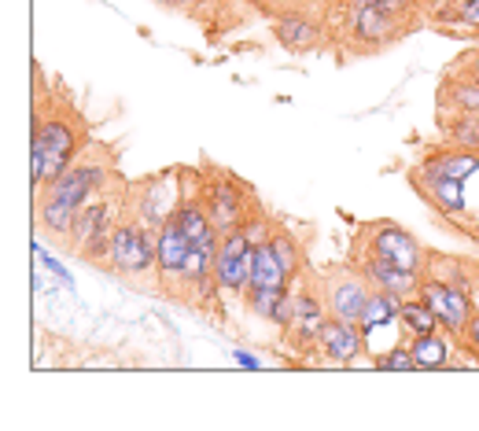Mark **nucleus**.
I'll return each instance as SVG.
<instances>
[{
    "label": "nucleus",
    "instance_id": "obj_1",
    "mask_svg": "<svg viewBox=\"0 0 479 431\" xmlns=\"http://www.w3.org/2000/svg\"><path fill=\"white\" fill-rule=\"evenodd\" d=\"M78 140H74V126L59 115V118H48L41 126V118H34V185L41 181H56L70 155H74Z\"/></svg>",
    "mask_w": 479,
    "mask_h": 431
},
{
    "label": "nucleus",
    "instance_id": "obj_2",
    "mask_svg": "<svg viewBox=\"0 0 479 431\" xmlns=\"http://www.w3.org/2000/svg\"><path fill=\"white\" fill-rule=\"evenodd\" d=\"M251 254H255V243L247 236L244 225L229 229L218 254H214V281L218 288H229V292H240L244 284H251Z\"/></svg>",
    "mask_w": 479,
    "mask_h": 431
},
{
    "label": "nucleus",
    "instance_id": "obj_3",
    "mask_svg": "<svg viewBox=\"0 0 479 431\" xmlns=\"http://www.w3.org/2000/svg\"><path fill=\"white\" fill-rule=\"evenodd\" d=\"M159 254V240H151L148 229L133 225V221H122L115 232H111V262L115 270L122 273H144Z\"/></svg>",
    "mask_w": 479,
    "mask_h": 431
},
{
    "label": "nucleus",
    "instance_id": "obj_4",
    "mask_svg": "<svg viewBox=\"0 0 479 431\" xmlns=\"http://www.w3.org/2000/svg\"><path fill=\"white\" fill-rule=\"evenodd\" d=\"M421 299L432 306V313L439 317L443 328H450L457 335L468 332L472 306H468V295L457 284H421Z\"/></svg>",
    "mask_w": 479,
    "mask_h": 431
},
{
    "label": "nucleus",
    "instance_id": "obj_5",
    "mask_svg": "<svg viewBox=\"0 0 479 431\" xmlns=\"http://www.w3.org/2000/svg\"><path fill=\"white\" fill-rule=\"evenodd\" d=\"M321 351L332 365H347L361 354V324L358 321H343V317H332L325 321L321 328Z\"/></svg>",
    "mask_w": 479,
    "mask_h": 431
},
{
    "label": "nucleus",
    "instance_id": "obj_6",
    "mask_svg": "<svg viewBox=\"0 0 479 431\" xmlns=\"http://www.w3.org/2000/svg\"><path fill=\"white\" fill-rule=\"evenodd\" d=\"M372 254L388 258V262H395V266H402V270H410V273H417V266H421V247H417V240H413L410 232H402L399 225H380V229L372 232Z\"/></svg>",
    "mask_w": 479,
    "mask_h": 431
},
{
    "label": "nucleus",
    "instance_id": "obj_7",
    "mask_svg": "<svg viewBox=\"0 0 479 431\" xmlns=\"http://www.w3.org/2000/svg\"><path fill=\"white\" fill-rule=\"evenodd\" d=\"M100 181H104V166H67L63 174L52 181V196H59V200H67V203H74L78 210H81V203L100 189Z\"/></svg>",
    "mask_w": 479,
    "mask_h": 431
},
{
    "label": "nucleus",
    "instance_id": "obj_8",
    "mask_svg": "<svg viewBox=\"0 0 479 431\" xmlns=\"http://www.w3.org/2000/svg\"><path fill=\"white\" fill-rule=\"evenodd\" d=\"M287 258L280 254V247L269 240V243H255V254H251V288H287Z\"/></svg>",
    "mask_w": 479,
    "mask_h": 431
},
{
    "label": "nucleus",
    "instance_id": "obj_9",
    "mask_svg": "<svg viewBox=\"0 0 479 431\" xmlns=\"http://www.w3.org/2000/svg\"><path fill=\"white\" fill-rule=\"evenodd\" d=\"M188 254H192V240H188V232L181 229V221H177V218L162 221V225H159V254H155V266H159L162 273H184Z\"/></svg>",
    "mask_w": 479,
    "mask_h": 431
},
{
    "label": "nucleus",
    "instance_id": "obj_10",
    "mask_svg": "<svg viewBox=\"0 0 479 431\" xmlns=\"http://www.w3.org/2000/svg\"><path fill=\"white\" fill-rule=\"evenodd\" d=\"M287 328H292V335L299 343L321 339V328H325V306H321V299L310 295V292L292 295V324H287Z\"/></svg>",
    "mask_w": 479,
    "mask_h": 431
},
{
    "label": "nucleus",
    "instance_id": "obj_11",
    "mask_svg": "<svg viewBox=\"0 0 479 431\" xmlns=\"http://www.w3.org/2000/svg\"><path fill=\"white\" fill-rule=\"evenodd\" d=\"M369 277L383 288V292H391V295H413V292H421V284H417V277L410 273V270H402V266H395V262H388V258H380V254H372L369 258Z\"/></svg>",
    "mask_w": 479,
    "mask_h": 431
},
{
    "label": "nucleus",
    "instance_id": "obj_12",
    "mask_svg": "<svg viewBox=\"0 0 479 431\" xmlns=\"http://www.w3.org/2000/svg\"><path fill=\"white\" fill-rule=\"evenodd\" d=\"M328 303H332V317L361 321L365 303H369V292H365L361 281H336V284L328 288Z\"/></svg>",
    "mask_w": 479,
    "mask_h": 431
},
{
    "label": "nucleus",
    "instance_id": "obj_13",
    "mask_svg": "<svg viewBox=\"0 0 479 431\" xmlns=\"http://www.w3.org/2000/svg\"><path fill=\"white\" fill-rule=\"evenodd\" d=\"M207 214H211V221H214L218 232H229V229L240 225V200H236V192L225 181H218V185L207 189Z\"/></svg>",
    "mask_w": 479,
    "mask_h": 431
},
{
    "label": "nucleus",
    "instance_id": "obj_14",
    "mask_svg": "<svg viewBox=\"0 0 479 431\" xmlns=\"http://www.w3.org/2000/svg\"><path fill=\"white\" fill-rule=\"evenodd\" d=\"M479 169V155H468V151H450V155H439V159H428L424 162V174L428 181H464L468 174Z\"/></svg>",
    "mask_w": 479,
    "mask_h": 431
},
{
    "label": "nucleus",
    "instance_id": "obj_15",
    "mask_svg": "<svg viewBox=\"0 0 479 431\" xmlns=\"http://www.w3.org/2000/svg\"><path fill=\"white\" fill-rule=\"evenodd\" d=\"M251 306L258 317L273 321V324H292V295L287 288H251Z\"/></svg>",
    "mask_w": 479,
    "mask_h": 431
},
{
    "label": "nucleus",
    "instance_id": "obj_16",
    "mask_svg": "<svg viewBox=\"0 0 479 431\" xmlns=\"http://www.w3.org/2000/svg\"><path fill=\"white\" fill-rule=\"evenodd\" d=\"M399 295H391V292H383V295H369V303H365V313H361V332L365 335H372L376 328H388L395 317H399Z\"/></svg>",
    "mask_w": 479,
    "mask_h": 431
},
{
    "label": "nucleus",
    "instance_id": "obj_17",
    "mask_svg": "<svg viewBox=\"0 0 479 431\" xmlns=\"http://www.w3.org/2000/svg\"><path fill=\"white\" fill-rule=\"evenodd\" d=\"M391 12H383V8H376V5H369V0H361V8H358V15H354V23H358V34L369 41V45H380L383 37L391 34Z\"/></svg>",
    "mask_w": 479,
    "mask_h": 431
},
{
    "label": "nucleus",
    "instance_id": "obj_18",
    "mask_svg": "<svg viewBox=\"0 0 479 431\" xmlns=\"http://www.w3.org/2000/svg\"><path fill=\"white\" fill-rule=\"evenodd\" d=\"M273 34H276L280 45H287V48H310V45L318 41V26H314L310 19H303V15H284V19L273 26Z\"/></svg>",
    "mask_w": 479,
    "mask_h": 431
},
{
    "label": "nucleus",
    "instance_id": "obj_19",
    "mask_svg": "<svg viewBox=\"0 0 479 431\" xmlns=\"http://www.w3.org/2000/svg\"><path fill=\"white\" fill-rule=\"evenodd\" d=\"M413 358H417V369H443L446 365V354H450V343L439 339L435 332L428 335H413Z\"/></svg>",
    "mask_w": 479,
    "mask_h": 431
},
{
    "label": "nucleus",
    "instance_id": "obj_20",
    "mask_svg": "<svg viewBox=\"0 0 479 431\" xmlns=\"http://www.w3.org/2000/svg\"><path fill=\"white\" fill-rule=\"evenodd\" d=\"M141 210H144V218H148L151 225H162V221H170V218L177 214L173 203H170V192L162 189V178L148 185V192H144V200H141Z\"/></svg>",
    "mask_w": 479,
    "mask_h": 431
},
{
    "label": "nucleus",
    "instance_id": "obj_21",
    "mask_svg": "<svg viewBox=\"0 0 479 431\" xmlns=\"http://www.w3.org/2000/svg\"><path fill=\"white\" fill-rule=\"evenodd\" d=\"M399 317H402V328L406 332H413V335H428V332H435V324H439V317L432 313V306L421 299V303H402L399 306Z\"/></svg>",
    "mask_w": 479,
    "mask_h": 431
},
{
    "label": "nucleus",
    "instance_id": "obj_22",
    "mask_svg": "<svg viewBox=\"0 0 479 431\" xmlns=\"http://www.w3.org/2000/svg\"><path fill=\"white\" fill-rule=\"evenodd\" d=\"M41 218H45V225H48L52 232H67V229H74V221H78V207L67 203V200H59V196H48Z\"/></svg>",
    "mask_w": 479,
    "mask_h": 431
},
{
    "label": "nucleus",
    "instance_id": "obj_23",
    "mask_svg": "<svg viewBox=\"0 0 479 431\" xmlns=\"http://www.w3.org/2000/svg\"><path fill=\"white\" fill-rule=\"evenodd\" d=\"M432 203L446 214H457L464 207V192H461V181H432Z\"/></svg>",
    "mask_w": 479,
    "mask_h": 431
},
{
    "label": "nucleus",
    "instance_id": "obj_24",
    "mask_svg": "<svg viewBox=\"0 0 479 431\" xmlns=\"http://www.w3.org/2000/svg\"><path fill=\"white\" fill-rule=\"evenodd\" d=\"M376 365L380 369H402V373H413L417 369V358H413V351L410 347H395V351H388V354H383V358H376Z\"/></svg>",
    "mask_w": 479,
    "mask_h": 431
},
{
    "label": "nucleus",
    "instance_id": "obj_25",
    "mask_svg": "<svg viewBox=\"0 0 479 431\" xmlns=\"http://www.w3.org/2000/svg\"><path fill=\"white\" fill-rule=\"evenodd\" d=\"M453 100H457V108H461L464 115H479V85H475V81L453 85Z\"/></svg>",
    "mask_w": 479,
    "mask_h": 431
},
{
    "label": "nucleus",
    "instance_id": "obj_26",
    "mask_svg": "<svg viewBox=\"0 0 479 431\" xmlns=\"http://www.w3.org/2000/svg\"><path fill=\"white\" fill-rule=\"evenodd\" d=\"M450 137H453L457 144H472V148H475V144H479V122H475V118H461V122L450 129Z\"/></svg>",
    "mask_w": 479,
    "mask_h": 431
},
{
    "label": "nucleus",
    "instance_id": "obj_27",
    "mask_svg": "<svg viewBox=\"0 0 479 431\" xmlns=\"http://www.w3.org/2000/svg\"><path fill=\"white\" fill-rule=\"evenodd\" d=\"M461 23L479 26V0H464V8H461Z\"/></svg>",
    "mask_w": 479,
    "mask_h": 431
},
{
    "label": "nucleus",
    "instance_id": "obj_28",
    "mask_svg": "<svg viewBox=\"0 0 479 431\" xmlns=\"http://www.w3.org/2000/svg\"><path fill=\"white\" fill-rule=\"evenodd\" d=\"M468 347L479 354V313H472V321H468Z\"/></svg>",
    "mask_w": 479,
    "mask_h": 431
},
{
    "label": "nucleus",
    "instance_id": "obj_29",
    "mask_svg": "<svg viewBox=\"0 0 479 431\" xmlns=\"http://www.w3.org/2000/svg\"><path fill=\"white\" fill-rule=\"evenodd\" d=\"M369 5H376V8H383V12H391V15H399V8H402V0H369Z\"/></svg>",
    "mask_w": 479,
    "mask_h": 431
},
{
    "label": "nucleus",
    "instance_id": "obj_30",
    "mask_svg": "<svg viewBox=\"0 0 479 431\" xmlns=\"http://www.w3.org/2000/svg\"><path fill=\"white\" fill-rule=\"evenodd\" d=\"M472 81H475V85H479V56H475V59H472Z\"/></svg>",
    "mask_w": 479,
    "mask_h": 431
}]
</instances>
